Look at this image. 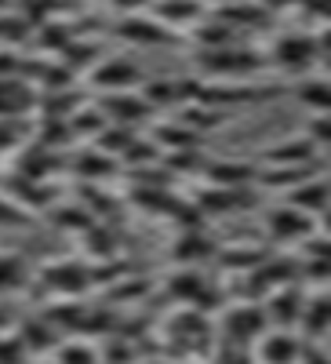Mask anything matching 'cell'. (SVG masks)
I'll return each instance as SVG.
<instances>
[{
    "instance_id": "7",
    "label": "cell",
    "mask_w": 331,
    "mask_h": 364,
    "mask_svg": "<svg viewBox=\"0 0 331 364\" xmlns=\"http://www.w3.org/2000/svg\"><path fill=\"white\" fill-rule=\"evenodd\" d=\"M157 139H164L168 146H193V142H197V135H193V132H186V128H175V124L161 128V132H157Z\"/></svg>"
},
{
    "instance_id": "8",
    "label": "cell",
    "mask_w": 331,
    "mask_h": 364,
    "mask_svg": "<svg viewBox=\"0 0 331 364\" xmlns=\"http://www.w3.org/2000/svg\"><path fill=\"white\" fill-rule=\"evenodd\" d=\"M84 175H109L113 171V164L106 161V157H99V154H87V157H80V164H77Z\"/></svg>"
},
{
    "instance_id": "1",
    "label": "cell",
    "mask_w": 331,
    "mask_h": 364,
    "mask_svg": "<svg viewBox=\"0 0 331 364\" xmlns=\"http://www.w3.org/2000/svg\"><path fill=\"white\" fill-rule=\"evenodd\" d=\"M99 87H131L139 80V70L131 63H124V58H109V63H102L92 77Z\"/></svg>"
},
{
    "instance_id": "9",
    "label": "cell",
    "mask_w": 331,
    "mask_h": 364,
    "mask_svg": "<svg viewBox=\"0 0 331 364\" xmlns=\"http://www.w3.org/2000/svg\"><path fill=\"white\" fill-rule=\"evenodd\" d=\"M298 95H303V99H313V106H327V87L324 84H303V91H298Z\"/></svg>"
},
{
    "instance_id": "3",
    "label": "cell",
    "mask_w": 331,
    "mask_h": 364,
    "mask_svg": "<svg viewBox=\"0 0 331 364\" xmlns=\"http://www.w3.org/2000/svg\"><path fill=\"white\" fill-rule=\"evenodd\" d=\"M269 226H273L277 237H303V233H310V219L298 215V211H277Z\"/></svg>"
},
{
    "instance_id": "2",
    "label": "cell",
    "mask_w": 331,
    "mask_h": 364,
    "mask_svg": "<svg viewBox=\"0 0 331 364\" xmlns=\"http://www.w3.org/2000/svg\"><path fill=\"white\" fill-rule=\"evenodd\" d=\"M310 55H313L310 37H284V41L277 44V51H273V58H277L284 70H295V66L310 63Z\"/></svg>"
},
{
    "instance_id": "11",
    "label": "cell",
    "mask_w": 331,
    "mask_h": 364,
    "mask_svg": "<svg viewBox=\"0 0 331 364\" xmlns=\"http://www.w3.org/2000/svg\"><path fill=\"white\" fill-rule=\"evenodd\" d=\"M116 8H131V4H146V0H113Z\"/></svg>"
},
{
    "instance_id": "6",
    "label": "cell",
    "mask_w": 331,
    "mask_h": 364,
    "mask_svg": "<svg viewBox=\"0 0 331 364\" xmlns=\"http://www.w3.org/2000/svg\"><path fill=\"white\" fill-rule=\"evenodd\" d=\"M291 353H295V343L288 339V336H273L266 343V360L273 364V360H281V364H288L291 360Z\"/></svg>"
},
{
    "instance_id": "4",
    "label": "cell",
    "mask_w": 331,
    "mask_h": 364,
    "mask_svg": "<svg viewBox=\"0 0 331 364\" xmlns=\"http://www.w3.org/2000/svg\"><path fill=\"white\" fill-rule=\"evenodd\" d=\"M106 109L120 120H142L149 113V102L146 99H106Z\"/></svg>"
},
{
    "instance_id": "10",
    "label": "cell",
    "mask_w": 331,
    "mask_h": 364,
    "mask_svg": "<svg viewBox=\"0 0 331 364\" xmlns=\"http://www.w3.org/2000/svg\"><path fill=\"white\" fill-rule=\"evenodd\" d=\"M313 135H317L320 142H327V120H324V117H317V120H313Z\"/></svg>"
},
{
    "instance_id": "5",
    "label": "cell",
    "mask_w": 331,
    "mask_h": 364,
    "mask_svg": "<svg viewBox=\"0 0 331 364\" xmlns=\"http://www.w3.org/2000/svg\"><path fill=\"white\" fill-rule=\"evenodd\" d=\"M295 208H324V182H303L298 193H291Z\"/></svg>"
}]
</instances>
